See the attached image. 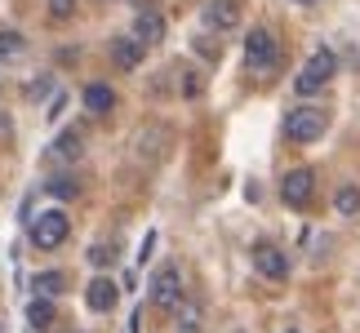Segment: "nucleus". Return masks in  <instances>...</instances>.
Segmentation results:
<instances>
[{"label":"nucleus","mask_w":360,"mask_h":333,"mask_svg":"<svg viewBox=\"0 0 360 333\" xmlns=\"http://www.w3.org/2000/svg\"><path fill=\"white\" fill-rule=\"evenodd\" d=\"M334 72H338V58H334V49H316L307 63H302V72L294 76V89L307 98V93H321L329 80H334Z\"/></svg>","instance_id":"f257e3e1"},{"label":"nucleus","mask_w":360,"mask_h":333,"mask_svg":"<svg viewBox=\"0 0 360 333\" xmlns=\"http://www.w3.org/2000/svg\"><path fill=\"white\" fill-rule=\"evenodd\" d=\"M276 63H281V45H276V36L267 32V27H254V32L245 36V67L254 76H267Z\"/></svg>","instance_id":"f03ea898"},{"label":"nucleus","mask_w":360,"mask_h":333,"mask_svg":"<svg viewBox=\"0 0 360 333\" xmlns=\"http://www.w3.org/2000/svg\"><path fill=\"white\" fill-rule=\"evenodd\" d=\"M329 129V111L325 107H294L285 116V133H289V143H316Z\"/></svg>","instance_id":"7ed1b4c3"},{"label":"nucleus","mask_w":360,"mask_h":333,"mask_svg":"<svg viewBox=\"0 0 360 333\" xmlns=\"http://www.w3.org/2000/svg\"><path fill=\"white\" fill-rule=\"evenodd\" d=\"M67 235H72V222H67L63 209H45V214L32 218V244L45 249V254L58 249V244H67Z\"/></svg>","instance_id":"20e7f679"},{"label":"nucleus","mask_w":360,"mask_h":333,"mask_svg":"<svg viewBox=\"0 0 360 333\" xmlns=\"http://www.w3.org/2000/svg\"><path fill=\"white\" fill-rule=\"evenodd\" d=\"M151 302H156L160 311H178V307H183V271H178L174 262H165V267L151 275Z\"/></svg>","instance_id":"39448f33"},{"label":"nucleus","mask_w":360,"mask_h":333,"mask_svg":"<svg viewBox=\"0 0 360 333\" xmlns=\"http://www.w3.org/2000/svg\"><path fill=\"white\" fill-rule=\"evenodd\" d=\"M311 191H316V174L311 169H289L285 183H281V200L289 204V209H307Z\"/></svg>","instance_id":"423d86ee"},{"label":"nucleus","mask_w":360,"mask_h":333,"mask_svg":"<svg viewBox=\"0 0 360 333\" xmlns=\"http://www.w3.org/2000/svg\"><path fill=\"white\" fill-rule=\"evenodd\" d=\"M240 22V0H210L205 5V27L210 32H231Z\"/></svg>","instance_id":"0eeeda50"},{"label":"nucleus","mask_w":360,"mask_h":333,"mask_svg":"<svg viewBox=\"0 0 360 333\" xmlns=\"http://www.w3.org/2000/svg\"><path fill=\"white\" fill-rule=\"evenodd\" d=\"M254 267H258V275H267V280H285V275H289V258L276 244H254Z\"/></svg>","instance_id":"6e6552de"},{"label":"nucleus","mask_w":360,"mask_h":333,"mask_svg":"<svg viewBox=\"0 0 360 333\" xmlns=\"http://www.w3.org/2000/svg\"><path fill=\"white\" fill-rule=\"evenodd\" d=\"M143 53H147V45H143L134 32L112 40V63L120 67V72H134V67H143Z\"/></svg>","instance_id":"1a4fd4ad"},{"label":"nucleus","mask_w":360,"mask_h":333,"mask_svg":"<svg viewBox=\"0 0 360 333\" xmlns=\"http://www.w3.org/2000/svg\"><path fill=\"white\" fill-rule=\"evenodd\" d=\"M80 156H85V133H80V129H63V133L49 143V160L72 164V160H80Z\"/></svg>","instance_id":"9d476101"},{"label":"nucleus","mask_w":360,"mask_h":333,"mask_svg":"<svg viewBox=\"0 0 360 333\" xmlns=\"http://www.w3.org/2000/svg\"><path fill=\"white\" fill-rule=\"evenodd\" d=\"M116 298H120V289L107 280V275H94V280L85 285V302H89V311H112V307H116Z\"/></svg>","instance_id":"9b49d317"},{"label":"nucleus","mask_w":360,"mask_h":333,"mask_svg":"<svg viewBox=\"0 0 360 333\" xmlns=\"http://www.w3.org/2000/svg\"><path fill=\"white\" fill-rule=\"evenodd\" d=\"M134 36L143 40L147 49H151V45H160V40H165V18H160L156 9H143V13L134 18Z\"/></svg>","instance_id":"f8f14e48"},{"label":"nucleus","mask_w":360,"mask_h":333,"mask_svg":"<svg viewBox=\"0 0 360 333\" xmlns=\"http://www.w3.org/2000/svg\"><path fill=\"white\" fill-rule=\"evenodd\" d=\"M80 103H85V111H98V116H107V111L116 107V93L107 85H85V93H80Z\"/></svg>","instance_id":"ddd939ff"},{"label":"nucleus","mask_w":360,"mask_h":333,"mask_svg":"<svg viewBox=\"0 0 360 333\" xmlns=\"http://www.w3.org/2000/svg\"><path fill=\"white\" fill-rule=\"evenodd\" d=\"M334 209H338L342 218H356V214H360V187H356V183H342V187L334 191Z\"/></svg>","instance_id":"4468645a"},{"label":"nucleus","mask_w":360,"mask_h":333,"mask_svg":"<svg viewBox=\"0 0 360 333\" xmlns=\"http://www.w3.org/2000/svg\"><path fill=\"white\" fill-rule=\"evenodd\" d=\"M27 320H32V329H40V333H45V329L53 325V302H49L45 294H40V298L32 302V307H27Z\"/></svg>","instance_id":"2eb2a0df"},{"label":"nucleus","mask_w":360,"mask_h":333,"mask_svg":"<svg viewBox=\"0 0 360 333\" xmlns=\"http://www.w3.org/2000/svg\"><path fill=\"white\" fill-rule=\"evenodd\" d=\"M45 187H49V196H58V200H76L80 196V183H76L72 174H53Z\"/></svg>","instance_id":"dca6fc26"},{"label":"nucleus","mask_w":360,"mask_h":333,"mask_svg":"<svg viewBox=\"0 0 360 333\" xmlns=\"http://www.w3.org/2000/svg\"><path fill=\"white\" fill-rule=\"evenodd\" d=\"M22 49H27V40H22V32H0V63L18 58Z\"/></svg>","instance_id":"f3484780"},{"label":"nucleus","mask_w":360,"mask_h":333,"mask_svg":"<svg viewBox=\"0 0 360 333\" xmlns=\"http://www.w3.org/2000/svg\"><path fill=\"white\" fill-rule=\"evenodd\" d=\"M63 285H67V275H63V271H40L36 280H32V289H36V294H45V298H49V294H58Z\"/></svg>","instance_id":"a211bd4d"},{"label":"nucleus","mask_w":360,"mask_h":333,"mask_svg":"<svg viewBox=\"0 0 360 333\" xmlns=\"http://www.w3.org/2000/svg\"><path fill=\"white\" fill-rule=\"evenodd\" d=\"M72 13H76V0H49V18H72Z\"/></svg>","instance_id":"6ab92c4d"},{"label":"nucleus","mask_w":360,"mask_h":333,"mask_svg":"<svg viewBox=\"0 0 360 333\" xmlns=\"http://www.w3.org/2000/svg\"><path fill=\"white\" fill-rule=\"evenodd\" d=\"M112 258H116V254H112L107 244H94V249H89V262H94V267H112Z\"/></svg>","instance_id":"aec40b11"},{"label":"nucleus","mask_w":360,"mask_h":333,"mask_svg":"<svg viewBox=\"0 0 360 333\" xmlns=\"http://www.w3.org/2000/svg\"><path fill=\"white\" fill-rule=\"evenodd\" d=\"M0 147H13V116L0 111Z\"/></svg>","instance_id":"412c9836"},{"label":"nucleus","mask_w":360,"mask_h":333,"mask_svg":"<svg viewBox=\"0 0 360 333\" xmlns=\"http://www.w3.org/2000/svg\"><path fill=\"white\" fill-rule=\"evenodd\" d=\"M178 333H196V320H187V325H183V329H178Z\"/></svg>","instance_id":"4be33fe9"},{"label":"nucleus","mask_w":360,"mask_h":333,"mask_svg":"<svg viewBox=\"0 0 360 333\" xmlns=\"http://www.w3.org/2000/svg\"><path fill=\"white\" fill-rule=\"evenodd\" d=\"M298 5H316V0H298Z\"/></svg>","instance_id":"5701e85b"},{"label":"nucleus","mask_w":360,"mask_h":333,"mask_svg":"<svg viewBox=\"0 0 360 333\" xmlns=\"http://www.w3.org/2000/svg\"><path fill=\"white\" fill-rule=\"evenodd\" d=\"M285 333H298V329H285Z\"/></svg>","instance_id":"b1692460"}]
</instances>
